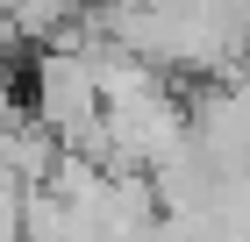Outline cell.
Listing matches in <instances>:
<instances>
[{
    "instance_id": "6da1fadb",
    "label": "cell",
    "mask_w": 250,
    "mask_h": 242,
    "mask_svg": "<svg viewBox=\"0 0 250 242\" xmlns=\"http://www.w3.org/2000/svg\"><path fill=\"white\" fill-rule=\"evenodd\" d=\"M43 129L58 135V149H79V135L100 121V93H93V64L86 50H43L36 64V114Z\"/></svg>"
}]
</instances>
